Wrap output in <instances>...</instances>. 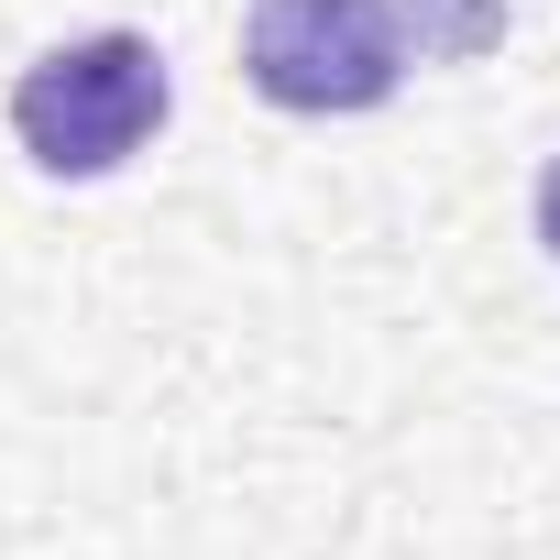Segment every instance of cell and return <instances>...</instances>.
I'll list each match as a JSON object with an SVG mask.
<instances>
[{"mask_svg": "<svg viewBox=\"0 0 560 560\" xmlns=\"http://www.w3.org/2000/svg\"><path fill=\"white\" fill-rule=\"evenodd\" d=\"M165 110H176V78H165L154 34H78L12 78V143L67 187L121 176L165 132Z\"/></svg>", "mask_w": 560, "mask_h": 560, "instance_id": "cell-1", "label": "cell"}, {"mask_svg": "<svg viewBox=\"0 0 560 560\" xmlns=\"http://www.w3.org/2000/svg\"><path fill=\"white\" fill-rule=\"evenodd\" d=\"M242 78L287 121H352L407 89V12L396 0H253Z\"/></svg>", "mask_w": 560, "mask_h": 560, "instance_id": "cell-2", "label": "cell"}, {"mask_svg": "<svg viewBox=\"0 0 560 560\" xmlns=\"http://www.w3.org/2000/svg\"><path fill=\"white\" fill-rule=\"evenodd\" d=\"M527 220H538V242H549V264H560V154L538 165V198H527Z\"/></svg>", "mask_w": 560, "mask_h": 560, "instance_id": "cell-3", "label": "cell"}]
</instances>
